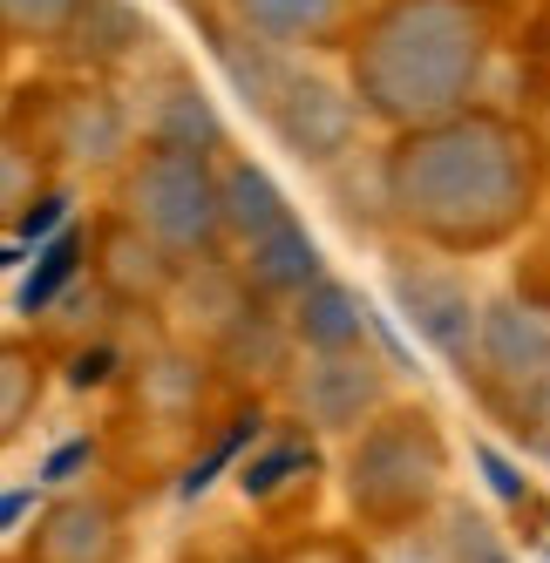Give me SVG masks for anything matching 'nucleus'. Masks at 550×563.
<instances>
[{"instance_id": "17", "label": "nucleus", "mask_w": 550, "mask_h": 563, "mask_svg": "<svg viewBox=\"0 0 550 563\" xmlns=\"http://www.w3.org/2000/svg\"><path fill=\"white\" fill-rule=\"evenodd\" d=\"M442 563H517V556L503 550L496 522L483 509L449 503V516H442Z\"/></svg>"}, {"instance_id": "1", "label": "nucleus", "mask_w": 550, "mask_h": 563, "mask_svg": "<svg viewBox=\"0 0 550 563\" xmlns=\"http://www.w3.org/2000/svg\"><path fill=\"white\" fill-rule=\"evenodd\" d=\"M387 205L442 252H490L537 205V150L503 115H442L387 156Z\"/></svg>"}, {"instance_id": "21", "label": "nucleus", "mask_w": 550, "mask_h": 563, "mask_svg": "<svg viewBox=\"0 0 550 563\" xmlns=\"http://www.w3.org/2000/svg\"><path fill=\"white\" fill-rule=\"evenodd\" d=\"M245 441H258V408H252V415H239V428H231V434L218 441V449H211L205 462H190V475L177 482V496H184V503H198V496L211 489V482H218V468H231V455H239Z\"/></svg>"}, {"instance_id": "18", "label": "nucleus", "mask_w": 550, "mask_h": 563, "mask_svg": "<svg viewBox=\"0 0 550 563\" xmlns=\"http://www.w3.org/2000/svg\"><path fill=\"white\" fill-rule=\"evenodd\" d=\"M218 115L198 89H170V102L156 109V143H184V150H218Z\"/></svg>"}, {"instance_id": "7", "label": "nucleus", "mask_w": 550, "mask_h": 563, "mask_svg": "<svg viewBox=\"0 0 550 563\" xmlns=\"http://www.w3.org/2000/svg\"><path fill=\"white\" fill-rule=\"evenodd\" d=\"M476 374L490 380V394H524L530 380L550 374V319L524 299H496L483 306V360Z\"/></svg>"}, {"instance_id": "19", "label": "nucleus", "mask_w": 550, "mask_h": 563, "mask_svg": "<svg viewBox=\"0 0 550 563\" xmlns=\"http://www.w3.org/2000/svg\"><path fill=\"white\" fill-rule=\"evenodd\" d=\"M299 475H312V441H279V449H265V455H252L245 468H239V489L252 496V503H272L286 489V482H299Z\"/></svg>"}, {"instance_id": "14", "label": "nucleus", "mask_w": 550, "mask_h": 563, "mask_svg": "<svg viewBox=\"0 0 550 563\" xmlns=\"http://www.w3.org/2000/svg\"><path fill=\"white\" fill-rule=\"evenodd\" d=\"M293 211H286V197L279 184H272L258 164H224V231L231 238H265V231H279Z\"/></svg>"}, {"instance_id": "16", "label": "nucleus", "mask_w": 550, "mask_h": 563, "mask_svg": "<svg viewBox=\"0 0 550 563\" xmlns=\"http://www.w3.org/2000/svg\"><path fill=\"white\" fill-rule=\"evenodd\" d=\"M239 14L272 42H312L340 21V0H239Z\"/></svg>"}, {"instance_id": "13", "label": "nucleus", "mask_w": 550, "mask_h": 563, "mask_svg": "<svg viewBox=\"0 0 550 563\" xmlns=\"http://www.w3.org/2000/svg\"><path fill=\"white\" fill-rule=\"evenodd\" d=\"M293 333L306 353H353L367 333V299L333 286V278H320V286H306L293 299Z\"/></svg>"}, {"instance_id": "30", "label": "nucleus", "mask_w": 550, "mask_h": 563, "mask_svg": "<svg viewBox=\"0 0 550 563\" xmlns=\"http://www.w3.org/2000/svg\"><path fill=\"white\" fill-rule=\"evenodd\" d=\"M231 563H265V556H231Z\"/></svg>"}, {"instance_id": "23", "label": "nucleus", "mask_w": 550, "mask_h": 563, "mask_svg": "<svg viewBox=\"0 0 550 563\" xmlns=\"http://www.w3.org/2000/svg\"><path fill=\"white\" fill-rule=\"evenodd\" d=\"M476 468L490 475V489H496L503 503H524V496H530V482L517 475V462H503V455L490 449V441H476Z\"/></svg>"}, {"instance_id": "24", "label": "nucleus", "mask_w": 550, "mask_h": 563, "mask_svg": "<svg viewBox=\"0 0 550 563\" xmlns=\"http://www.w3.org/2000/svg\"><path fill=\"white\" fill-rule=\"evenodd\" d=\"M62 218H68V197H34V205L21 211V245H48Z\"/></svg>"}, {"instance_id": "15", "label": "nucleus", "mask_w": 550, "mask_h": 563, "mask_svg": "<svg viewBox=\"0 0 550 563\" xmlns=\"http://www.w3.org/2000/svg\"><path fill=\"white\" fill-rule=\"evenodd\" d=\"M82 252H89V231L82 224H68V231H55L42 252H34V272L21 278V292H14V312H48L68 286H75V272H82Z\"/></svg>"}, {"instance_id": "5", "label": "nucleus", "mask_w": 550, "mask_h": 563, "mask_svg": "<svg viewBox=\"0 0 550 563\" xmlns=\"http://www.w3.org/2000/svg\"><path fill=\"white\" fill-rule=\"evenodd\" d=\"M395 299L408 312V327L436 346L449 367L476 374V360H483V306L469 299V286H462L455 272H436V265L395 272Z\"/></svg>"}, {"instance_id": "22", "label": "nucleus", "mask_w": 550, "mask_h": 563, "mask_svg": "<svg viewBox=\"0 0 550 563\" xmlns=\"http://www.w3.org/2000/svg\"><path fill=\"white\" fill-rule=\"evenodd\" d=\"M0 8H8L14 34H62L68 21H82L89 0H0Z\"/></svg>"}, {"instance_id": "11", "label": "nucleus", "mask_w": 550, "mask_h": 563, "mask_svg": "<svg viewBox=\"0 0 550 563\" xmlns=\"http://www.w3.org/2000/svg\"><path fill=\"white\" fill-rule=\"evenodd\" d=\"M293 319H272L258 306H245L231 327L218 333V367L231 380H279L286 374V360H293Z\"/></svg>"}, {"instance_id": "31", "label": "nucleus", "mask_w": 550, "mask_h": 563, "mask_svg": "<svg viewBox=\"0 0 550 563\" xmlns=\"http://www.w3.org/2000/svg\"><path fill=\"white\" fill-rule=\"evenodd\" d=\"M543 563H550V550H543Z\"/></svg>"}, {"instance_id": "3", "label": "nucleus", "mask_w": 550, "mask_h": 563, "mask_svg": "<svg viewBox=\"0 0 550 563\" xmlns=\"http://www.w3.org/2000/svg\"><path fill=\"white\" fill-rule=\"evenodd\" d=\"M442 475H449L442 428L421 408H395V415H381L374 428L353 434L346 503L367 530H408V522H421V509H436Z\"/></svg>"}, {"instance_id": "29", "label": "nucleus", "mask_w": 550, "mask_h": 563, "mask_svg": "<svg viewBox=\"0 0 550 563\" xmlns=\"http://www.w3.org/2000/svg\"><path fill=\"white\" fill-rule=\"evenodd\" d=\"M530 449H537V455H543V462H550V434H543V441H530Z\"/></svg>"}, {"instance_id": "20", "label": "nucleus", "mask_w": 550, "mask_h": 563, "mask_svg": "<svg viewBox=\"0 0 550 563\" xmlns=\"http://www.w3.org/2000/svg\"><path fill=\"white\" fill-rule=\"evenodd\" d=\"M34 400H42V360H34L28 346H8V360H0V428L21 434V421L34 415Z\"/></svg>"}, {"instance_id": "26", "label": "nucleus", "mask_w": 550, "mask_h": 563, "mask_svg": "<svg viewBox=\"0 0 550 563\" xmlns=\"http://www.w3.org/2000/svg\"><path fill=\"white\" fill-rule=\"evenodd\" d=\"M109 367H116L109 346H82V353H75V367H68V387H102Z\"/></svg>"}, {"instance_id": "25", "label": "nucleus", "mask_w": 550, "mask_h": 563, "mask_svg": "<svg viewBox=\"0 0 550 563\" xmlns=\"http://www.w3.org/2000/svg\"><path fill=\"white\" fill-rule=\"evenodd\" d=\"M286 563H367L361 543H346V537H306L299 550H286Z\"/></svg>"}, {"instance_id": "27", "label": "nucleus", "mask_w": 550, "mask_h": 563, "mask_svg": "<svg viewBox=\"0 0 550 563\" xmlns=\"http://www.w3.org/2000/svg\"><path fill=\"white\" fill-rule=\"evenodd\" d=\"M82 462H96V441H68V449H55V455H48V475H42V482H68Z\"/></svg>"}, {"instance_id": "8", "label": "nucleus", "mask_w": 550, "mask_h": 563, "mask_svg": "<svg viewBox=\"0 0 550 563\" xmlns=\"http://www.w3.org/2000/svg\"><path fill=\"white\" fill-rule=\"evenodd\" d=\"M265 115H272V130L286 136V150L306 156V164H327V156H340L346 136H353V96H340L333 82H320V75H293Z\"/></svg>"}, {"instance_id": "6", "label": "nucleus", "mask_w": 550, "mask_h": 563, "mask_svg": "<svg viewBox=\"0 0 550 563\" xmlns=\"http://www.w3.org/2000/svg\"><path fill=\"white\" fill-rule=\"evenodd\" d=\"M381 367L353 346V353H312L306 360V374L293 380V400H299V415L312 428H327V434H346V428H361L374 408H381Z\"/></svg>"}, {"instance_id": "28", "label": "nucleus", "mask_w": 550, "mask_h": 563, "mask_svg": "<svg viewBox=\"0 0 550 563\" xmlns=\"http://www.w3.org/2000/svg\"><path fill=\"white\" fill-rule=\"evenodd\" d=\"M28 509H34V496L14 489V496H8V530H21V516H28Z\"/></svg>"}, {"instance_id": "2", "label": "nucleus", "mask_w": 550, "mask_h": 563, "mask_svg": "<svg viewBox=\"0 0 550 563\" xmlns=\"http://www.w3.org/2000/svg\"><path fill=\"white\" fill-rule=\"evenodd\" d=\"M490 21L476 0H387L353 48V89L402 130L442 123L476 89Z\"/></svg>"}, {"instance_id": "4", "label": "nucleus", "mask_w": 550, "mask_h": 563, "mask_svg": "<svg viewBox=\"0 0 550 563\" xmlns=\"http://www.w3.org/2000/svg\"><path fill=\"white\" fill-rule=\"evenodd\" d=\"M205 156L211 150L150 143L130 177V218L177 258H205L224 231V177H211Z\"/></svg>"}, {"instance_id": "12", "label": "nucleus", "mask_w": 550, "mask_h": 563, "mask_svg": "<svg viewBox=\"0 0 550 563\" xmlns=\"http://www.w3.org/2000/svg\"><path fill=\"white\" fill-rule=\"evenodd\" d=\"M170 258H177V252H164L136 218L102 224V292H116V299H150V292H164V286H170Z\"/></svg>"}, {"instance_id": "9", "label": "nucleus", "mask_w": 550, "mask_h": 563, "mask_svg": "<svg viewBox=\"0 0 550 563\" xmlns=\"http://www.w3.org/2000/svg\"><path fill=\"white\" fill-rule=\"evenodd\" d=\"M28 556L34 563H116L123 556V516H116L102 496H62L42 516Z\"/></svg>"}, {"instance_id": "10", "label": "nucleus", "mask_w": 550, "mask_h": 563, "mask_svg": "<svg viewBox=\"0 0 550 563\" xmlns=\"http://www.w3.org/2000/svg\"><path fill=\"white\" fill-rule=\"evenodd\" d=\"M245 286L258 299H299L306 286H320V245L306 238V224H279L245 245Z\"/></svg>"}]
</instances>
